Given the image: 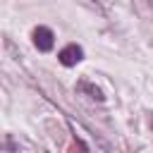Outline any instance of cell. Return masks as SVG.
Returning <instances> with one entry per match:
<instances>
[{"label": "cell", "mask_w": 153, "mask_h": 153, "mask_svg": "<svg viewBox=\"0 0 153 153\" xmlns=\"http://www.w3.org/2000/svg\"><path fill=\"white\" fill-rule=\"evenodd\" d=\"M55 43V33L48 29V26H36L33 29V45L41 50V53H48Z\"/></svg>", "instance_id": "6da1fadb"}, {"label": "cell", "mask_w": 153, "mask_h": 153, "mask_svg": "<svg viewBox=\"0 0 153 153\" xmlns=\"http://www.w3.org/2000/svg\"><path fill=\"white\" fill-rule=\"evenodd\" d=\"M60 62L65 65V67H74L76 62H81L84 60V50H81V45H76V43H69V45H65L62 50H60Z\"/></svg>", "instance_id": "7a4b0ae2"}, {"label": "cell", "mask_w": 153, "mask_h": 153, "mask_svg": "<svg viewBox=\"0 0 153 153\" xmlns=\"http://www.w3.org/2000/svg\"><path fill=\"white\" fill-rule=\"evenodd\" d=\"M76 88H79V91H86V93H88V98H93V100H103V98H105V96H103V91H100L98 86L88 84V81H81Z\"/></svg>", "instance_id": "3957f363"}]
</instances>
